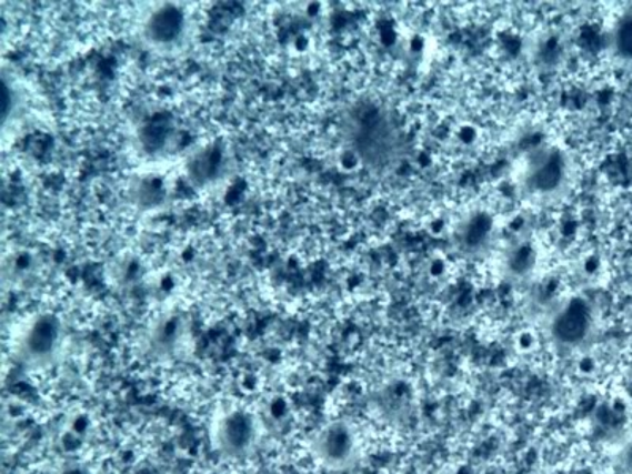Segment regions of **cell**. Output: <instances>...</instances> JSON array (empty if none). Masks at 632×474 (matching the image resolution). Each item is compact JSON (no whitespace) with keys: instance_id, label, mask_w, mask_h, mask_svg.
Returning <instances> with one entry per match:
<instances>
[{"instance_id":"obj_1","label":"cell","mask_w":632,"mask_h":474,"mask_svg":"<svg viewBox=\"0 0 632 474\" xmlns=\"http://www.w3.org/2000/svg\"><path fill=\"white\" fill-rule=\"evenodd\" d=\"M264 427L260 416L252 410H227L217 416L212 428V444L214 450L231 461L249 457L255 453L263 442Z\"/></svg>"},{"instance_id":"obj_2","label":"cell","mask_w":632,"mask_h":474,"mask_svg":"<svg viewBox=\"0 0 632 474\" xmlns=\"http://www.w3.org/2000/svg\"><path fill=\"white\" fill-rule=\"evenodd\" d=\"M313 457L331 473H345L361 461V440L353 424L345 420L331 421L313 436Z\"/></svg>"},{"instance_id":"obj_3","label":"cell","mask_w":632,"mask_h":474,"mask_svg":"<svg viewBox=\"0 0 632 474\" xmlns=\"http://www.w3.org/2000/svg\"><path fill=\"white\" fill-rule=\"evenodd\" d=\"M61 324L54 316H40L26 331L20 345L22 361L33 367L50 365L61 350Z\"/></svg>"},{"instance_id":"obj_4","label":"cell","mask_w":632,"mask_h":474,"mask_svg":"<svg viewBox=\"0 0 632 474\" xmlns=\"http://www.w3.org/2000/svg\"><path fill=\"white\" fill-rule=\"evenodd\" d=\"M589 316L582 309H568L555 323V335L561 342H581L589 332Z\"/></svg>"},{"instance_id":"obj_5","label":"cell","mask_w":632,"mask_h":474,"mask_svg":"<svg viewBox=\"0 0 632 474\" xmlns=\"http://www.w3.org/2000/svg\"><path fill=\"white\" fill-rule=\"evenodd\" d=\"M181 341V323L179 320H167L157 327L153 334V349L160 354L170 353Z\"/></svg>"},{"instance_id":"obj_6","label":"cell","mask_w":632,"mask_h":474,"mask_svg":"<svg viewBox=\"0 0 632 474\" xmlns=\"http://www.w3.org/2000/svg\"><path fill=\"white\" fill-rule=\"evenodd\" d=\"M534 346H536V337H534L533 332L523 331L519 334L518 349L521 350L522 353H530Z\"/></svg>"},{"instance_id":"obj_7","label":"cell","mask_w":632,"mask_h":474,"mask_svg":"<svg viewBox=\"0 0 632 474\" xmlns=\"http://www.w3.org/2000/svg\"><path fill=\"white\" fill-rule=\"evenodd\" d=\"M620 47L623 48L628 54H632V21L624 26L622 37H620Z\"/></svg>"},{"instance_id":"obj_8","label":"cell","mask_w":632,"mask_h":474,"mask_svg":"<svg viewBox=\"0 0 632 474\" xmlns=\"http://www.w3.org/2000/svg\"><path fill=\"white\" fill-rule=\"evenodd\" d=\"M56 474H92V472L86 465L70 462V464L63 465Z\"/></svg>"}]
</instances>
